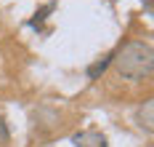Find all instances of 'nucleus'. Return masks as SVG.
<instances>
[{
	"instance_id": "f257e3e1",
	"label": "nucleus",
	"mask_w": 154,
	"mask_h": 147,
	"mask_svg": "<svg viewBox=\"0 0 154 147\" xmlns=\"http://www.w3.org/2000/svg\"><path fill=\"white\" fill-rule=\"evenodd\" d=\"M112 64L122 80H149L154 70V51L146 40H128L117 54H112Z\"/></svg>"
},
{
	"instance_id": "f03ea898",
	"label": "nucleus",
	"mask_w": 154,
	"mask_h": 147,
	"mask_svg": "<svg viewBox=\"0 0 154 147\" xmlns=\"http://www.w3.org/2000/svg\"><path fill=\"white\" fill-rule=\"evenodd\" d=\"M72 142H75V147H106V136L101 134V131H80V134H75L72 136Z\"/></svg>"
},
{
	"instance_id": "7ed1b4c3",
	"label": "nucleus",
	"mask_w": 154,
	"mask_h": 147,
	"mask_svg": "<svg viewBox=\"0 0 154 147\" xmlns=\"http://www.w3.org/2000/svg\"><path fill=\"white\" fill-rule=\"evenodd\" d=\"M138 118H141V126H146V131H152V102H146L138 110Z\"/></svg>"
},
{
	"instance_id": "20e7f679",
	"label": "nucleus",
	"mask_w": 154,
	"mask_h": 147,
	"mask_svg": "<svg viewBox=\"0 0 154 147\" xmlns=\"http://www.w3.org/2000/svg\"><path fill=\"white\" fill-rule=\"evenodd\" d=\"M0 145H8V129L3 123V118H0Z\"/></svg>"
}]
</instances>
